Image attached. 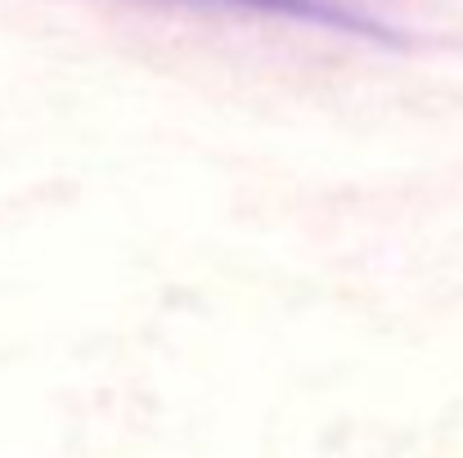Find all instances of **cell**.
<instances>
[{"label": "cell", "mask_w": 463, "mask_h": 458, "mask_svg": "<svg viewBox=\"0 0 463 458\" xmlns=\"http://www.w3.org/2000/svg\"><path fill=\"white\" fill-rule=\"evenodd\" d=\"M207 5H230V9H252V14H275V18H298L333 32H355V36H387V27L342 0H207Z\"/></svg>", "instance_id": "obj_1"}]
</instances>
